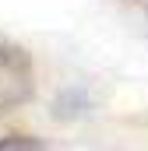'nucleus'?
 <instances>
[{
	"label": "nucleus",
	"mask_w": 148,
	"mask_h": 151,
	"mask_svg": "<svg viewBox=\"0 0 148 151\" xmlns=\"http://www.w3.org/2000/svg\"><path fill=\"white\" fill-rule=\"evenodd\" d=\"M36 95V67L21 46L0 42V113L25 106Z\"/></svg>",
	"instance_id": "1"
},
{
	"label": "nucleus",
	"mask_w": 148,
	"mask_h": 151,
	"mask_svg": "<svg viewBox=\"0 0 148 151\" xmlns=\"http://www.w3.org/2000/svg\"><path fill=\"white\" fill-rule=\"evenodd\" d=\"M0 148H42L39 141H25V137H4Z\"/></svg>",
	"instance_id": "2"
}]
</instances>
